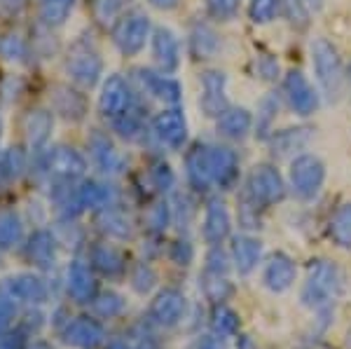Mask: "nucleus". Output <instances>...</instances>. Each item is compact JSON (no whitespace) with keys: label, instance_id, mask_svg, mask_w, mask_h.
<instances>
[{"label":"nucleus","instance_id":"1","mask_svg":"<svg viewBox=\"0 0 351 349\" xmlns=\"http://www.w3.org/2000/svg\"><path fill=\"white\" fill-rule=\"evenodd\" d=\"M344 293V272L328 258L311 261L307 267V279L300 291L302 305L316 314L330 312V307Z\"/></svg>","mask_w":351,"mask_h":349},{"label":"nucleus","instance_id":"2","mask_svg":"<svg viewBox=\"0 0 351 349\" xmlns=\"http://www.w3.org/2000/svg\"><path fill=\"white\" fill-rule=\"evenodd\" d=\"M311 66H314V75L324 89L326 99L332 104L342 99L347 75H344L342 56L335 45L326 38H314L311 40Z\"/></svg>","mask_w":351,"mask_h":349},{"label":"nucleus","instance_id":"3","mask_svg":"<svg viewBox=\"0 0 351 349\" xmlns=\"http://www.w3.org/2000/svg\"><path fill=\"white\" fill-rule=\"evenodd\" d=\"M326 181V165L321 157L302 153L291 162V171H288V183L298 200L309 202L321 193Z\"/></svg>","mask_w":351,"mask_h":349},{"label":"nucleus","instance_id":"4","mask_svg":"<svg viewBox=\"0 0 351 349\" xmlns=\"http://www.w3.org/2000/svg\"><path fill=\"white\" fill-rule=\"evenodd\" d=\"M243 195H246L251 202H256L260 209L274 206L276 202H281L286 197V181L276 167L258 165V167H253L251 173H248L246 193Z\"/></svg>","mask_w":351,"mask_h":349},{"label":"nucleus","instance_id":"5","mask_svg":"<svg viewBox=\"0 0 351 349\" xmlns=\"http://www.w3.org/2000/svg\"><path fill=\"white\" fill-rule=\"evenodd\" d=\"M150 33V19L143 12H129L124 14L112 28V40L124 56H136L145 47Z\"/></svg>","mask_w":351,"mask_h":349},{"label":"nucleus","instance_id":"6","mask_svg":"<svg viewBox=\"0 0 351 349\" xmlns=\"http://www.w3.org/2000/svg\"><path fill=\"white\" fill-rule=\"evenodd\" d=\"M66 71L71 80L77 82L80 87H94L99 82L101 73H104V61H101L96 49L84 43H77L73 45L71 54L66 59Z\"/></svg>","mask_w":351,"mask_h":349},{"label":"nucleus","instance_id":"7","mask_svg":"<svg viewBox=\"0 0 351 349\" xmlns=\"http://www.w3.org/2000/svg\"><path fill=\"white\" fill-rule=\"evenodd\" d=\"M185 307H188V300H185V296L178 289H164L150 302L148 317L160 328H173V326L183 322Z\"/></svg>","mask_w":351,"mask_h":349},{"label":"nucleus","instance_id":"8","mask_svg":"<svg viewBox=\"0 0 351 349\" xmlns=\"http://www.w3.org/2000/svg\"><path fill=\"white\" fill-rule=\"evenodd\" d=\"M284 94L288 106L302 117L311 115L319 108V94L300 71H288L284 75Z\"/></svg>","mask_w":351,"mask_h":349},{"label":"nucleus","instance_id":"9","mask_svg":"<svg viewBox=\"0 0 351 349\" xmlns=\"http://www.w3.org/2000/svg\"><path fill=\"white\" fill-rule=\"evenodd\" d=\"M47 171L49 176L59 178L64 183H71L84 176L87 160L75 148H71V145H56L47 155Z\"/></svg>","mask_w":351,"mask_h":349},{"label":"nucleus","instance_id":"10","mask_svg":"<svg viewBox=\"0 0 351 349\" xmlns=\"http://www.w3.org/2000/svg\"><path fill=\"white\" fill-rule=\"evenodd\" d=\"M134 106V94L129 82L122 75H110L108 80L101 87V97H99V108L106 117L115 120L117 115L127 112Z\"/></svg>","mask_w":351,"mask_h":349},{"label":"nucleus","instance_id":"11","mask_svg":"<svg viewBox=\"0 0 351 349\" xmlns=\"http://www.w3.org/2000/svg\"><path fill=\"white\" fill-rule=\"evenodd\" d=\"M152 132L169 148H183V143L188 141V122H185L183 110L173 106L169 110L157 112L155 120H152Z\"/></svg>","mask_w":351,"mask_h":349},{"label":"nucleus","instance_id":"12","mask_svg":"<svg viewBox=\"0 0 351 349\" xmlns=\"http://www.w3.org/2000/svg\"><path fill=\"white\" fill-rule=\"evenodd\" d=\"M208 169H211L213 183L220 188H232L239 178V157L228 145H206Z\"/></svg>","mask_w":351,"mask_h":349},{"label":"nucleus","instance_id":"13","mask_svg":"<svg viewBox=\"0 0 351 349\" xmlns=\"http://www.w3.org/2000/svg\"><path fill=\"white\" fill-rule=\"evenodd\" d=\"M225 84H228V77H225L223 71H206L202 73V99L199 106L204 110V115L208 117H218L223 115L228 106V97H225Z\"/></svg>","mask_w":351,"mask_h":349},{"label":"nucleus","instance_id":"14","mask_svg":"<svg viewBox=\"0 0 351 349\" xmlns=\"http://www.w3.org/2000/svg\"><path fill=\"white\" fill-rule=\"evenodd\" d=\"M298 277V265L291 256L286 253H271L269 261L265 263L263 272V284L267 286L271 293H286Z\"/></svg>","mask_w":351,"mask_h":349},{"label":"nucleus","instance_id":"15","mask_svg":"<svg viewBox=\"0 0 351 349\" xmlns=\"http://www.w3.org/2000/svg\"><path fill=\"white\" fill-rule=\"evenodd\" d=\"M136 80L141 82V87H143L150 97L160 99L169 106H178L180 99H183V87L178 84V80L164 75V73L141 69V71H136Z\"/></svg>","mask_w":351,"mask_h":349},{"label":"nucleus","instance_id":"16","mask_svg":"<svg viewBox=\"0 0 351 349\" xmlns=\"http://www.w3.org/2000/svg\"><path fill=\"white\" fill-rule=\"evenodd\" d=\"M152 56L162 73H176L180 66V43L176 33L167 26H157L152 31Z\"/></svg>","mask_w":351,"mask_h":349},{"label":"nucleus","instance_id":"17","mask_svg":"<svg viewBox=\"0 0 351 349\" xmlns=\"http://www.w3.org/2000/svg\"><path fill=\"white\" fill-rule=\"evenodd\" d=\"M230 230L232 221L228 204L218 197H211L206 204V213H204V239H206V244L218 246L230 237Z\"/></svg>","mask_w":351,"mask_h":349},{"label":"nucleus","instance_id":"18","mask_svg":"<svg viewBox=\"0 0 351 349\" xmlns=\"http://www.w3.org/2000/svg\"><path fill=\"white\" fill-rule=\"evenodd\" d=\"M5 296H10L16 302H26V305H40L47 300V286L40 277L24 272L5 279Z\"/></svg>","mask_w":351,"mask_h":349},{"label":"nucleus","instance_id":"19","mask_svg":"<svg viewBox=\"0 0 351 349\" xmlns=\"http://www.w3.org/2000/svg\"><path fill=\"white\" fill-rule=\"evenodd\" d=\"M89 155H92L96 169L106 176H117L124 169L122 155L117 153V148L112 145V141L101 132H94L89 136Z\"/></svg>","mask_w":351,"mask_h":349},{"label":"nucleus","instance_id":"20","mask_svg":"<svg viewBox=\"0 0 351 349\" xmlns=\"http://www.w3.org/2000/svg\"><path fill=\"white\" fill-rule=\"evenodd\" d=\"M64 337L68 345L77 347V349H94L104 342V326L89 317H75L73 322H68Z\"/></svg>","mask_w":351,"mask_h":349},{"label":"nucleus","instance_id":"21","mask_svg":"<svg viewBox=\"0 0 351 349\" xmlns=\"http://www.w3.org/2000/svg\"><path fill=\"white\" fill-rule=\"evenodd\" d=\"M260 258H263L260 239L251 237V234H237L232 239V263H234V269L241 277H248L258 267Z\"/></svg>","mask_w":351,"mask_h":349},{"label":"nucleus","instance_id":"22","mask_svg":"<svg viewBox=\"0 0 351 349\" xmlns=\"http://www.w3.org/2000/svg\"><path fill=\"white\" fill-rule=\"evenodd\" d=\"M66 286L68 293L75 302H89L94 300L96 296V281L94 274L89 269L87 263L82 261H73L71 267H68V277H66Z\"/></svg>","mask_w":351,"mask_h":349},{"label":"nucleus","instance_id":"23","mask_svg":"<svg viewBox=\"0 0 351 349\" xmlns=\"http://www.w3.org/2000/svg\"><path fill=\"white\" fill-rule=\"evenodd\" d=\"M311 139V129L309 127H291V129H281V132H271L269 136V148L274 157H288L295 155Z\"/></svg>","mask_w":351,"mask_h":349},{"label":"nucleus","instance_id":"24","mask_svg":"<svg viewBox=\"0 0 351 349\" xmlns=\"http://www.w3.org/2000/svg\"><path fill=\"white\" fill-rule=\"evenodd\" d=\"M185 173H188V181L197 193L211 188V169H208V157H206V145H195L185 155Z\"/></svg>","mask_w":351,"mask_h":349},{"label":"nucleus","instance_id":"25","mask_svg":"<svg viewBox=\"0 0 351 349\" xmlns=\"http://www.w3.org/2000/svg\"><path fill=\"white\" fill-rule=\"evenodd\" d=\"M253 127V115L248 108H228L223 115L218 117V134L223 139H230V141H243L248 136Z\"/></svg>","mask_w":351,"mask_h":349},{"label":"nucleus","instance_id":"26","mask_svg":"<svg viewBox=\"0 0 351 349\" xmlns=\"http://www.w3.org/2000/svg\"><path fill=\"white\" fill-rule=\"evenodd\" d=\"M26 253H28V261H31L36 267H40V269L52 267L56 261V241L52 237V232L38 230V232L28 239Z\"/></svg>","mask_w":351,"mask_h":349},{"label":"nucleus","instance_id":"27","mask_svg":"<svg viewBox=\"0 0 351 349\" xmlns=\"http://www.w3.org/2000/svg\"><path fill=\"white\" fill-rule=\"evenodd\" d=\"M75 200L80 209L101 211V209H106V206H112V190L99 181H84L80 188L75 190Z\"/></svg>","mask_w":351,"mask_h":349},{"label":"nucleus","instance_id":"28","mask_svg":"<svg viewBox=\"0 0 351 349\" xmlns=\"http://www.w3.org/2000/svg\"><path fill=\"white\" fill-rule=\"evenodd\" d=\"M52 112L47 110H33L28 112L26 122H24V129H26V139H28V145L33 150L43 148L45 143L49 141V134H52Z\"/></svg>","mask_w":351,"mask_h":349},{"label":"nucleus","instance_id":"29","mask_svg":"<svg viewBox=\"0 0 351 349\" xmlns=\"http://www.w3.org/2000/svg\"><path fill=\"white\" fill-rule=\"evenodd\" d=\"M92 267L99 269L104 277H120L127 269L122 251H117L115 246L101 244L92 251Z\"/></svg>","mask_w":351,"mask_h":349},{"label":"nucleus","instance_id":"30","mask_svg":"<svg viewBox=\"0 0 351 349\" xmlns=\"http://www.w3.org/2000/svg\"><path fill=\"white\" fill-rule=\"evenodd\" d=\"M190 47L197 59H211L220 47V38L208 24H197L190 33Z\"/></svg>","mask_w":351,"mask_h":349},{"label":"nucleus","instance_id":"31","mask_svg":"<svg viewBox=\"0 0 351 349\" xmlns=\"http://www.w3.org/2000/svg\"><path fill=\"white\" fill-rule=\"evenodd\" d=\"M328 234L339 249H351V202L337 206V211L328 223Z\"/></svg>","mask_w":351,"mask_h":349},{"label":"nucleus","instance_id":"32","mask_svg":"<svg viewBox=\"0 0 351 349\" xmlns=\"http://www.w3.org/2000/svg\"><path fill=\"white\" fill-rule=\"evenodd\" d=\"M99 228L108 237L115 239H127L132 234V221L122 211H117L115 206H106V209L99 211Z\"/></svg>","mask_w":351,"mask_h":349},{"label":"nucleus","instance_id":"33","mask_svg":"<svg viewBox=\"0 0 351 349\" xmlns=\"http://www.w3.org/2000/svg\"><path fill=\"white\" fill-rule=\"evenodd\" d=\"M54 99H56V110H59L64 117H68V120H80V117L84 115L87 104H84L82 94H77L75 89L56 87Z\"/></svg>","mask_w":351,"mask_h":349},{"label":"nucleus","instance_id":"34","mask_svg":"<svg viewBox=\"0 0 351 349\" xmlns=\"http://www.w3.org/2000/svg\"><path fill=\"white\" fill-rule=\"evenodd\" d=\"M239 314L234 312L232 307L228 305H216L211 314V326H213V333L220 335V337H234L239 333Z\"/></svg>","mask_w":351,"mask_h":349},{"label":"nucleus","instance_id":"35","mask_svg":"<svg viewBox=\"0 0 351 349\" xmlns=\"http://www.w3.org/2000/svg\"><path fill=\"white\" fill-rule=\"evenodd\" d=\"M21 234H24L21 218L14 211L0 213V249H12L14 244H19Z\"/></svg>","mask_w":351,"mask_h":349},{"label":"nucleus","instance_id":"36","mask_svg":"<svg viewBox=\"0 0 351 349\" xmlns=\"http://www.w3.org/2000/svg\"><path fill=\"white\" fill-rule=\"evenodd\" d=\"M112 127H115V132L120 134L122 139L134 141L143 134V117H141L138 108L132 106L127 112H122V115H117L115 120H112Z\"/></svg>","mask_w":351,"mask_h":349},{"label":"nucleus","instance_id":"37","mask_svg":"<svg viewBox=\"0 0 351 349\" xmlns=\"http://www.w3.org/2000/svg\"><path fill=\"white\" fill-rule=\"evenodd\" d=\"M202 291H204V296H206L211 302H216V305L225 302L232 293H234V289H232L228 277H216V274H206V272L202 274Z\"/></svg>","mask_w":351,"mask_h":349},{"label":"nucleus","instance_id":"38","mask_svg":"<svg viewBox=\"0 0 351 349\" xmlns=\"http://www.w3.org/2000/svg\"><path fill=\"white\" fill-rule=\"evenodd\" d=\"M276 115H279V99L265 97L258 108V120H256V136L258 139L271 136V125H274Z\"/></svg>","mask_w":351,"mask_h":349},{"label":"nucleus","instance_id":"39","mask_svg":"<svg viewBox=\"0 0 351 349\" xmlns=\"http://www.w3.org/2000/svg\"><path fill=\"white\" fill-rule=\"evenodd\" d=\"M92 307L99 317L104 319H115L124 312V298L115 291H106V293L96 296L92 300Z\"/></svg>","mask_w":351,"mask_h":349},{"label":"nucleus","instance_id":"40","mask_svg":"<svg viewBox=\"0 0 351 349\" xmlns=\"http://www.w3.org/2000/svg\"><path fill=\"white\" fill-rule=\"evenodd\" d=\"M75 0H43V19L49 26H59L68 19Z\"/></svg>","mask_w":351,"mask_h":349},{"label":"nucleus","instance_id":"41","mask_svg":"<svg viewBox=\"0 0 351 349\" xmlns=\"http://www.w3.org/2000/svg\"><path fill=\"white\" fill-rule=\"evenodd\" d=\"M281 10V0H251L248 5V16L253 24H269Z\"/></svg>","mask_w":351,"mask_h":349},{"label":"nucleus","instance_id":"42","mask_svg":"<svg viewBox=\"0 0 351 349\" xmlns=\"http://www.w3.org/2000/svg\"><path fill=\"white\" fill-rule=\"evenodd\" d=\"M309 5L304 0H281V10H284V16L291 21L295 28H307L309 26Z\"/></svg>","mask_w":351,"mask_h":349},{"label":"nucleus","instance_id":"43","mask_svg":"<svg viewBox=\"0 0 351 349\" xmlns=\"http://www.w3.org/2000/svg\"><path fill=\"white\" fill-rule=\"evenodd\" d=\"M230 256L225 253L223 246H211V251L206 253V265H204V272L206 274H216V277H228L230 272Z\"/></svg>","mask_w":351,"mask_h":349},{"label":"nucleus","instance_id":"44","mask_svg":"<svg viewBox=\"0 0 351 349\" xmlns=\"http://www.w3.org/2000/svg\"><path fill=\"white\" fill-rule=\"evenodd\" d=\"M241 0H206V10L211 16H216L220 21H230L234 19L239 12Z\"/></svg>","mask_w":351,"mask_h":349},{"label":"nucleus","instance_id":"45","mask_svg":"<svg viewBox=\"0 0 351 349\" xmlns=\"http://www.w3.org/2000/svg\"><path fill=\"white\" fill-rule=\"evenodd\" d=\"M150 178H152V185H155L160 193H167V190H171L173 188V183H176V178H173V171H171V167L167 165V162H155L150 169Z\"/></svg>","mask_w":351,"mask_h":349},{"label":"nucleus","instance_id":"46","mask_svg":"<svg viewBox=\"0 0 351 349\" xmlns=\"http://www.w3.org/2000/svg\"><path fill=\"white\" fill-rule=\"evenodd\" d=\"M155 281H157V274L152 272V267L145 265V263H141L132 274V286L136 293H148V291H152V286H155Z\"/></svg>","mask_w":351,"mask_h":349},{"label":"nucleus","instance_id":"47","mask_svg":"<svg viewBox=\"0 0 351 349\" xmlns=\"http://www.w3.org/2000/svg\"><path fill=\"white\" fill-rule=\"evenodd\" d=\"M0 54L8 61H21L26 56V43L21 36H5L0 40Z\"/></svg>","mask_w":351,"mask_h":349},{"label":"nucleus","instance_id":"48","mask_svg":"<svg viewBox=\"0 0 351 349\" xmlns=\"http://www.w3.org/2000/svg\"><path fill=\"white\" fill-rule=\"evenodd\" d=\"M148 223H150L152 232H164V230L169 228V223H171V209H169L167 202H164V204L152 206L150 216H148Z\"/></svg>","mask_w":351,"mask_h":349},{"label":"nucleus","instance_id":"49","mask_svg":"<svg viewBox=\"0 0 351 349\" xmlns=\"http://www.w3.org/2000/svg\"><path fill=\"white\" fill-rule=\"evenodd\" d=\"M256 66H258V75L263 77L265 82L279 80V61H276L271 54H260Z\"/></svg>","mask_w":351,"mask_h":349},{"label":"nucleus","instance_id":"50","mask_svg":"<svg viewBox=\"0 0 351 349\" xmlns=\"http://www.w3.org/2000/svg\"><path fill=\"white\" fill-rule=\"evenodd\" d=\"M171 261L176 263V265H190L192 263V258H195V249H192V244L188 239H178V241H173L171 244Z\"/></svg>","mask_w":351,"mask_h":349},{"label":"nucleus","instance_id":"51","mask_svg":"<svg viewBox=\"0 0 351 349\" xmlns=\"http://www.w3.org/2000/svg\"><path fill=\"white\" fill-rule=\"evenodd\" d=\"M122 10V0H96L94 12L101 21H110Z\"/></svg>","mask_w":351,"mask_h":349},{"label":"nucleus","instance_id":"52","mask_svg":"<svg viewBox=\"0 0 351 349\" xmlns=\"http://www.w3.org/2000/svg\"><path fill=\"white\" fill-rule=\"evenodd\" d=\"M14 319V302L10 296H0V335L8 330V326Z\"/></svg>","mask_w":351,"mask_h":349},{"label":"nucleus","instance_id":"53","mask_svg":"<svg viewBox=\"0 0 351 349\" xmlns=\"http://www.w3.org/2000/svg\"><path fill=\"white\" fill-rule=\"evenodd\" d=\"M21 169H24V155L19 153V150H12V153L5 155L3 160V171L8 173V176H19Z\"/></svg>","mask_w":351,"mask_h":349},{"label":"nucleus","instance_id":"54","mask_svg":"<svg viewBox=\"0 0 351 349\" xmlns=\"http://www.w3.org/2000/svg\"><path fill=\"white\" fill-rule=\"evenodd\" d=\"M0 349H26V337L21 330L0 337Z\"/></svg>","mask_w":351,"mask_h":349},{"label":"nucleus","instance_id":"55","mask_svg":"<svg viewBox=\"0 0 351 349\" xmlns=\"http://www.w3.org/2000/svg\"><path fill=\"white\" fill-rule=\"evenodd\" d=\"M190 349H223L216 335H199L195 342L190 345Z\"/></svg>","mask_w":351,"mask_h":349},{"label":"nucleus","instance_id":"56","mask_svg":"<svg viewBox=\"0 0 351 349\" xmlns=\"http://www.w3.org/2000/svg\"><path fill=\"white\" fill-rule=\"evenodd\" d=\"M136 349H160V345H157L155 335H150L148 330H145V333H138V347Z\"/></svg>","mask_w":351,"mask_h":349},{"label":"nucleus","instance_id":"57","mask_svg":"<svg viewBox=\"0 0 351 349\" xmlns=\"http://www.w3.org/2000/svg\"><path fill=\"white\" fill-rule=\"evenodd\" d=\"M148 3L157 10H173V8H178L180 0H148Z\"/></svg>","mask_w":351,"mask_h":349},{"label":"nucleus","instance_id":"58","mask_svg":"<svg viewBox=\"0 0 351 349\" xmlns=\"http://www.w3.org/2000/svg\"><path fill=\"white\" fill-rule=\"evenodd\" d=\"M108 349H136V347H132L129 342H124V340H112L108 345Z\"/></svg>","mask_w":351,"mask_h":349},{"label":"nucleus","instance_id":"59","mask_svg":"<svg viewBox=\"0 0 351 349\" xmlns=\"http://www.w3.org/2000/svg\"><path fill=\"white\" fill-rule=\"evenodd\" d=\"M237 349H253V342L248 340L246 335H239V342H237Z\"/></svg>","mask_w":351,"mask_h":349},{"label":"nucleus","instance_id":"60","mask_svg":"<svg viewBox=\"0 0 351 349\" xmlns=\"http://www.w3.org/2000/svg\"><path fill=\"white\" fill-rule=\"evenodd\" d=\"M304 3H307L309 8H314V10H321V8H324V0H304Z\"/></svg>","mask_w":351,"mask_h":349},{"label":"nucleus","instance_id":"61","mask_svg":"<svg viewBox=\"0 0 351 349\" xmlns=\"http://www.w3.org/2000/svg\"><path fill=\"white\" fill-rule=\"evenodd\" d=\"M344 345H347V349H351V328L347 330V337H344Z\"/></svg>","mask_w":351,"mask_h":349},{"label":"nucleus","instance_id":"62","mask_svg":"<svg viewBox=\"0 0 351 349\" xmlns=\"http://www.w3.org/2000/svg\"><path fill=\"white\" fill-rule=\"evenodd\" d=\"M0 132H3V120H0Z\"/></svg>","mask_w":351,"mask_h":349},{"label":"nucleus","instance_id":"63","mask_svg":"<svg viewBox=\"0 0 351 349\" xmlns=\"http://www.w3.org/2000/svg\"><path fill=\"white\" fill-rule=\"evenodd\" d=\"M349 75H351V69H349Z\"/></svg>","mask_w":351,"mask_h":349}]
</instances>
